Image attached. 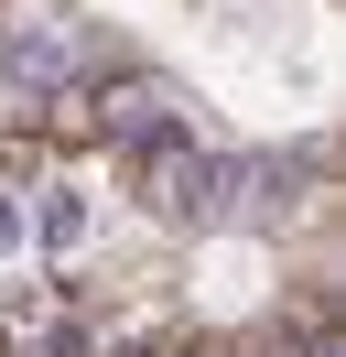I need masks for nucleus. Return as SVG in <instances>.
<instances>
[{
  "mask_svg": "<svg viewBox=\"0 0 346 357\" xmlns=\"http://www.w3.org/2000/svg\"><path fill=\"white\" fill-rule=\"evenodd\" d=\"M141 206L163 227H227L238 206H249V162H227V152H151V174H141Z\"/></svg>",
  "mask_w": 346,
  "mask_h": 357,
  "instance_id": "nucleus-1",
  "label": "nucleus"
},
{
  "mask_svg": "<svg viewBox=\"0 0 346 357\" xmlns=\"http://www.w3.org/2000/svg\"><path fill=\"white\" fill-rule=\"evenodd\" d=\"M108 130H119L130 152H173V141H184V119H173L163 87H119V98H108Z\"/></svg>",
  "mask_w": 346,
  "mask_h": 357,
  "instance_id": "nucleus-3",
  "label": "nucleus"
},
{
  "mask_svg": "<svg viewBox=\"0 0 346 357\" xmlns=\"http://www.w3.org/2000/svg\"><path fill=\"white\" fill-rule=\"evenodd\" d=\"M76 238H86V195H76V184H54V195L33 206V249H76Z\"/></svg>",
  "mask_w": 346,
  "mask_h": 357,
  "instance_id": "nucleus-4",
  "label": "nucleus"
},
{
  "mask_svg": "<svg viewBox=\"0 0 346 357\" xmlns=\"http://www.w3.org/2000/svg\"><path fill=\"white\" fill-rule=\"evenodd\" d=\"M292 357H346V335H336V325H314V335H303Z\"/></svg>",
  "mask_w": 346,
  "mask_h": 357,
  "instance_id": "nucleus-6",
  "label": "nucleus"
},
{
  "mask_svg": "<svg viewBox=\"0 0 346 357\" xmlns=\"http://www.w3.org/2000/svg\"><path fill=\"white\" fill-rule=\"evenodd\" d=\"M22 238H33V217H22V206L0 195V249H22Z\"/></svg>",
  "mask_w": 346,
  "mask_h": 357,
  "instance_id": "nucleus-5",
  "label": "nucleus"
},
{
  "mask_svg": "<svg viewBox=\"0 0 346 357\" xmlns=\"http://www.w3.org/2000/svg\"><path fill=\"white\" fill-rule=\"evenodd\" d=\"M0 76H11L22 98H54V87H76V22H22L11 44H0Z\"/></svg>",
  "mask_w": 346,
  "mask_h": 357,
  "instance_id": "nucleus-2",
  "label": "nucleus"
}]
</instances>
